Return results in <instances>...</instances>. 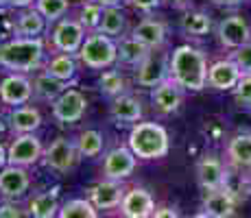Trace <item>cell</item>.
Wrapping results in <instances>:
<instances>
[{"mask_svg":"<svg viewBox=\"0 0 251 218\" xmlns=\"http://www.w3.org/2000/svg\"><path fill=\"white\" fill-rule=\"evenodd\" d=\"M88 31L76 18H64L57 22V26L52 28L50 35V46L57 52H68V55H76L83 46Z\"/></svg>","mask_w":251,"mask_h":218,"instance_id":"5","label":"cell"},{"mask_svg":"<svg viewBox=\"0 0 251 218\" xmlns=\"http://www.w3.org/2000/svg\"><path fill=\"white\" fill-rule=\"evenodd\" d=\"M216 37H219L221 46L236 50V48L251 42V26L243 16H236L234 13V16L223 18V20L216 24Z\"/></svg>","mask_w":251,"mask_h":218,"instance_id":"8","label":"cell"},{"mask_svg":"<svg viewBox=\"0 0 251 218\" xmlns=\"http://www.w3.org/2000/svg\"><path fill=\"white\" fill-rule=\"evenodd\" d=\"M168 61H171V57L162 48L151 50L147 55V59L136 68V74H133L136 83L140 87H151V90L157 87L162 81L168 79Z\"/></svg>","mask_w":251,"mask_h":218,"instance_id":"7","label":"cell"},{"mask_svg":"<svg viewBox=\"0 0 251 218\" xmlns=\"http://www.w3.org/2000/svg\"><path fill=\"white\" fill-rule=\"evenodd\" d=\"M136 170V155L131 153L129 146H120L114 148L105 155L103 159V174L105 179H116V181H123L129 174Z\"/></svg>","mask_w":251,"mask_h":218,"instance_id":"13","label":"cell"},{"mask_svg":"<svg viewBox=\"0 0 251 218\" xmlns=\"http://www.w3.org/2000/svg\"><path fill=\"white\" fill-rule=\"evenodd\" d=\"M0 218H22V210L13 203H4L0 205Z\"/></svg>","mask_w":251,"mask_h":218,"instance_id":"39","label":"cell"},{"mask_svg":"<svg viewBox=\"0 0 251 218\" xmlns=\"http://www.w3.org/2000/svg\"><path fill=\"white\" fill-rule=\"evenodd\" d=\"M44 42L42 37H13L0 44V68L11 72H33L44 68Z\"/></svg>","mask_w":251,"mask_h":218,"instance_id":"2","label":"cell"},{"mask_svg":"<svg viewBox=\"0 0 251 218\" xmlns=\"http://www.w3.org/2000/svg\"><path fill=\"white\" fill-rule=\"evenodd\" d=\"M7 166V151H4V146L0 144V170Z\"/></svg>","mask_w":251,"mask_h":218,"instance_id":"45","label":"cell"},{"mask_svg":"<svg viewBox=\"0 0 251 218\" xmlns=\"http://www.w3.org/2000/svg\"><path fill=\"white\" fill-rule=\"evenodd\" d=\"M85 109H88V98L79 90H66L52 103V118L61 124H72L83 118Z\"/></svg>","mask_w":251,"mask_h":218,"instance_id":"9","label":"cell"},{"mask_svg":"<svg viewBox=\"0 0 251 218\" xmlns=\"http://www.w3.org/2000/svg\"><path fill=\"white\" fill-rule=\"evenodd\" d=\"M181 31L186 35H207L212 31V18L203 11H186L181 18Z\"/></svg>","mask_w":251,"mask_h":218,"instance_id":"30","label":"cell"},{"mask_svg":"<svg viewBox=\"0 0 251 218\" xmlns=\"http://www.w3.org/2000/svg\"><path fill=\"white\" fill-rule=\"evenodd\" d=\"M120 212L125 218H151V214L155 212V201L144 188H131L125 192Z\"/></svg>","mask_w":251,"mask_h":218,"instance_id":"16","label":"cell"},{"mask_svg":"<svg viewBox=\"0 0 251 218\" xmlns=\"http://www.w3.org/2000/svg\"><path fill=\"white\" fill-rule=\"evenodd\" d=\"M164 2H168L171 7H175V9H186L190 0H164Z\"/></svg>","mask_w":251,"mask_h":218,"instance_id":"43","label":"cell"},{"mask_svg":"<svg viewBox=\"0 0 251 218\" xmlns=\"http://www.w3.org/2000/svg\"><path fill=\"white\" fill-rule=\"evenodd\" d=\"M129 4H131L133 9H138V11H144V13H149V11H153V9H157L160 4L164 2V0H127Z\"/></svg>","mask_w":251,"mask_h":218,"instance_id":"38","label":"cell"},{"mask_svg":"<svg viewBox=\"0 0 251 218\" xmlns=\"http://www.w3.org/2000/svg\"><path fill=\"white\" fill-rule=\"evenodd\" d=\"M103 13H105V7H100V4L94 2V0H85L79 9V18H76V20L83 24L85 31L92 33V31H99L100 20H103Z\"/></svg>","mask_w":251,"mask_h":218,"instance_id":"34","label":"cell"},{"mask_svg":"<svg viewBox=\"0 0 251 218\" xmlns=\"http://www.w3.org/2000/svg\"><path fill=\"white\" fill-rule=\"evenodd\" d=\"M234 98L243 107H251V74H243L238 81V85L234 87Z\"/></svg>","mask_w":251,"mask_h":218,"instance_id":"36","label":"cell"},{"mask_svg":"<svg viewBox=\"0 0 251 218\" xmlns=\"http://www.w3.org/2000/svg\"><path fill=\"white\" fill-rule=\"evenodd\" d=\"M151 103L160 114H175L183 103V87L168 76L151 92Z\"/></svg>","mask_w":251,"mask_h":218,"instance_id":"15","label":"cell"},{"mask_svg":"<svg viewBox=\"0 0 251 218\" xmlns=\"http://www.w3.org/2000/svg\"><path fill=\"white\" fill-rule=\"evenodd\" d=\"M125 26H127V18L118 7H105L103 20H100L99 33H105L109 37H123Z\"/></svg>","mask_w":251,"mask_h":218,"instance_id":"31","label":"cell"},{"mask_svg":"<svg viewBox=\"0 0 251 218\" xmlns=\"http://www.w3.org/2000/svg\"><path fill=\"white\" fill-rule=\"evenodd\" d=\"M125 188L120 181L116 179H105V181L96 183L92 188V203H94L99 210H114L123 203L125 198Z\"/></svg>","mask_w":251,"mask_h":218,"instance_id":"19","label":"cell"},{"mask_svg":"<svg viewBox=\"0 0 251 218\" xmlns=\"http://www.w3.org/2000/svg\"><path fill=\"white\" fill-rule=\"evenodd\" d=\"M240 76V68L234 64V59H219L207 68V87L216 92H229L238 85Z\"/></svg>","mask_w":251,"mask_h":218,"instance_id":"12","label":"cell"},{"mask_svg":"<svg viewBox=\"0 0 251 218\" xmlns=\"http://www.w3.org/2000/svg\"><path fill=\"white\" fill-rule=\"evenodd\" d=\"M151 218H181L179 214H177L173 207H160V210H155L151 214Z\"/></svg>","mask_w":251,"mask_h":218,"instance_id":"41","label":"cell"},{"mask_svg":"<svg viewBox=\"0 0 251 218\" xmlns=\"http://www.w3.org/2000/svg\"><path fill=\"white\" fill-rule=\"evenodd\" d=\"M35 0H0V7H18V9H26L33 7Z\"/></svg>","mask_w":251,"mask_h":218,"instance_id":"40","label":"cell"},{"mask_svg":"<svg viewBox=\"0 0 251 218\" xmlns=\"http://www.w3.org/2000/svg\"><path fill=\"white\" fill-rule=\"evenodd\" d=\"M9 127L16 135L33 133L42 127V114L33 105H20L9 111Z\"/></svg>","mask_w":251,"mask_h":218,"instance_id":"22","label":"cell"},{"mask_svg":"<svg viewBox=\"0 0 251 218\" xmlns=\"http://www.w3.org/2000/svg\"><path fill=\"white\" fill-rule=\"evenodd\" d=\"M76 59L90 70L112 68L114 64H118V44L114 42V37L105 35V33L92 31L85 37L81 50L76 52Z\"/></svg>","mask_w":251,"mask_h":218,"instance_id":"4","label":"cell"},{"mask_svg":"<svg viewBox=\"0 0 251 218\" xmlns=\"http://www.w3.org/2000/svg\"><path fill=\"white\" fill-rule=\"evenodd\" d=\"M94 2H99L100 7H118L123 0H94Z\"/></svg>","mask_w":251,"mask_h":218,"instance_id":"44","label":"cell"},{"mask_svg":"<svg viewBox=\"0 0 251 218\" xmlns=\"http://www.w3.org/2000/svg\"><path fill=\"white\" fill-rule=\"evenodd\" d=\"M131 35L138 42H142L149 50H157L166 42V24L162 20H155V18H144L133 26Z\"/></svg>","mask_w":251,"mask_h":218,"instance_id":"18","label":"cell"},{"mask_svg":"<svg viewBox=\"0 0 251 218\" xmlns=\"http://www.w3.org/2000/svg\"><path fill=\"white\" fill-rule=\"evenodd\" d=\"M109 111H112V118L116 122H140L142 120V103L140 98L131 94H120L112 98V105H109Z\"/></svg>","mask_w":251,"mask_h":218,"instance_id":"24","label":"cell"},{"mask_svg":"<svg viewBox=\"0 0 251 218\" xmlns=\"http://www.w3.org/2000/svg\"><path fill=\"white\" fill-rule=\"evenodd\" d=\"M28 214L33 218H52L59 214V203L55 192H40L28 201Z\"/></svg>","mask_w":251,"mask_h":218,"instance_id":"28","label":"cell"},{"mask_svg":"<svg viewBox=\"0 0 251 218\" xmlns=\"http://www.w3.org/2000/svg\"><path fill=\"white\" fill-rule=\"evenodd\" d=\"M190 218H212V216L205 214V212H199V214H195V216H190Z\"/></svg>","mask_w":251,"mask_h":218,"instance_id":"46","label":"cell"},{"mask_svg":"<svg viewBox=\"0 0 251 218\" xmlns=\"http://www.w3.org/2000/svg\"><path fill=\"white\" fill-rule=\"evenodd\" d=\"M81 2H85V0H81Z\"/></svg>","mask_w":251,"mask_h":218,"instance_id":"47","label":"cell"},{"mask_svg":"<svg viewBox=\"0 0 251 218\" xmlns=\"http://www.w3.org/2000/svg\"><path fill=\"white\" fill-rule=\"evenodd\" d=\"M127 146L138 159H162L171 151V140L162 124L157 122H136L129 131Z\"/></svg>","mask_w":251,"mask_h":218,"instance_id":"3","label":"cell"},{"mask_svg":"<svg viewBox=\"0 0 251 218\" xmlns=\"http://www.w3.org/2000/svg\"><path fill=\"white\" fill-rule=\"evenodd\" d=\"M214 4H219V7H238L243 0H212Z\"/></svg>","mask_w":251,"mask_h":218,"instance_id":"42","label":"cell"},{"mask_svg":"<svg viewBox=\"0 0 251 218\" xmlns=\"http://www.w3.org/2000/svg\"><path fill=\"white\" fill-rule=\"evenodd\" d=\"M33 98V83L22 72H11L0 81V100L9 107H20Z\"/></svg>","mask_w":251,"mask_h":218,"instance_id":"10","label":"cell"},{"mask_svg":"<svg viewBox=\"0 0 251 218\" xmlns=\"http://www.w3.org/2000/svg\"><path fill=\"white\" fill-rule=\"evenodd\" d=\"M40 157H44V146H42V140L33 133L16 135L7 148V164L11 166H33L40 162Z\"/></svg>","mask_w":251,"mask_h":218,"instance_id":"6","label":"cell"},{"mask_svg":"<svg viewBox=\"0 0 251 218\" xmlns=\"http://www.w3.org/2000/svg\"><path fill=\"white\" fill-rule=\"evenodd\" d=\"M225 153L234 168H251V133H236L227 142Z\"/></svg>","mask_w":251,"mask_h":218,"instance_id":"26","label":"cell"},{"mask_svg":"<svg viewBox=\"0 0 251 218\" xmlns=\"http://www.w3.org/2000/svg\"><path fill=\"white\" fill-rule=\"evenodd\" d=\"M76 144V151H79V155H83V157H99L100 153H103V133L96 129H85L81 131L79 135H76L75 140Z\"/></svg>","mask_w":251,"mask_h":218,"instance_id":"29","label":"cell"},{"mask_svg":"<svg viewBox=\"0 0 251 218\" xmlns=\"http://www.w3.org/2000/svg\"><path fill=\"white\" fill-rule=\"evenodd\" d=\"M116 44H118V66L133 68V70H136V68L147 59L149 52H151L142 42H138L133 35L118 37V42Z\"/></svg>","mask_w":251,"mask_h":218,"instance_id":"23","label":"cell"},{"mask_svg":"<svg viewBox=\"0 0 251 218\" xmlns=\"http://www.w3.org/2000/svg\"><path fill=\"white\" fill-rule=\"evenodd\" d=\"M46 18L35 7H26L18 13L13 22V35L16 37H42L46 31Z\"/></svg>","mask_w":251,"mask_h":218,"instance_id":"21","label":"cell"},{"mask_svg":"<svg viewBox=\"0 0 251 218\" xmlns=\"http://www.w3.org/2000/svg\"><path fill=\"white\" fill-rule=\"evenodd\" d=\"M79 159V151L76 144L66 138H57L50 142V146L44 151V162L48 168L57 172H68Z\"/></svg>","mask_w":251,"mask_h":218,"instance_id":"11","label":"cell"},{"mask_svg":"<svg viewBox=\"0 0 251 218\" xmlns=\"http://www.w3.org/2000/svg\"><path fill=\"white\" fill-rule=\"evenodd\" d=\"M31 186V177H28L26 168L22 166H7L0 170V194L7 198H20Z\"/></svg>","mask_w":251,"mask_h":218,"instance_id":"17","label":"cell"},{"mask_svg":"<svg viewBox=\"0 0 251 218\" xmlns=\"http://www.w3.org/2000/svg\"><path fill=\"white\" fill-rule=\"evenodd\" d=\"M203 212L212 218H231L236 212L234 194L227 188H219V190H207L203 196Z\"/></svg>","mask_w":251,"mask_h":218,"instance_id":"20","label":"cell"},{"mask_svg":"<svg viewBox=\"0 0 251 218\" xmlns=\"http://www.w3.org/2000/svg\"><path fill=\"white\" fill-rule=\"evenodd\" d=\"M0 105H2V100H0Z\"/></svg>","mask_w":251,"mask_h":218,"instance_id":"48","label":"cell"},{"mask_svg":"<svg viewBox=\"0 0 251 218\" xmlns=\"http://www.w3.org/2000/svg\"><path fill=\"white\" fill-rule=\"evenodd\" d=\"M42 70H46L50 76L59 79L61 83H72L76 76V55H68V52H52L50 59L44 64Z\"/></svg>","mask_w":251,"mask_h":218,"instance_id":"25","label":"cell"},{"mask_svg":"<svg viewBox=\"0 0 251 218\" xmlns=\"http://www.w3.org/2000/svg\"><path fill=\"white\" fill-rule=\"evenodd\" d=\"M99 87L105 96L116 98V96L125 94V90H127V79H125V74L120 70H105L103 74L99 76Z\"/></svg>","mask_w":251,"mask_h":218,"instance_id":"32","label":"cell"},{"mask_svg":"<svg viewBox=\"0 0 251 218\" xmlns=\"http://www.w3.org/2000/svg\"><path fill=\"white\" fill-rule=\"evenodd\" d=\"M31 83H33V96H35L37 100H46V103H55L66 92V87H68L66 83H61L59 79L50 76L46 70H42Z\"/></svg>","mask_w":251,"mask_h":218,"instance_id":"27","label":"cell"},{"mask_svg":"<svg viewBox=\"0 0 251 218\" xmlns=\"http://www.w3.org/2000/svg\"><path fill=\"white\" fill-rule=\"evenodd\" d=\"M57 218H99V212L88 198H72L64 207H59Z\"/></svg>","mask_w":251,"mask_h":218,"instance_id":"33","label":"cell"},{"mask_svg":"<svg viewBox=\"0 0 251 218\" xmlns=\"http://www.w3.org/2000/svg\"><path fill=\"white\" fill-rule=\"evenodd\" d=\"M168 76L188 92H201L207 85V57L203 50L181 44L171 52Z\"/></svg>","mask_w":251,"mask_h":218,"instance_id":"1","label":"cell"},{"mask_svg":"<svg viewBox=\"0 0 251 218\" xmlns=\"http://www.w3.org/2000/svg\"><path fill=\"white\" fill-rule=\"evenodd\" d=\"M35 9L48 22H59L68 11V0H35Z\"/></svg>","mask_w":251,"mask_h":218,"instance_id":"35","label":"cell"},{"mask_svg":"<svg viewBox=\"0 0 251 218\" xmlns=\"http://www.w3.org/2000/svg\"><path fill=\"white\" fill-rule=\"evenodd\" d=\"M231 59H234V64L240 68L243 74H251V42L245 44V46H240V48H236V50L231 52Z\"/></svg>","mask_w":251,"mask_h":218,"instance_id":"37","label":"cell"},{"mask_svg":"<svg viewBox=\"0 0 251 218\" xmlns=\"http://www.w3.org/2000/svg\"><path fill=\"white\" fill-rule=\"evenodd\" d=\"M123 218H125V216H123Z\"/></svg>","mask_w":251,"mask_h":218,"instance_id":"49","label":"cell"},{"mask_svg":"<svg viewBox=\"0 0 251 218\" xmlns=\"http://www.w3.org/2000/svg\"><path fill=\"white\" fill-rule=\"evenodd\" d=\"M197 179H199V186L203 190H219L225 188L227 183V170H225L223 162H221L216 155H203L197 164Z\"/></svg>","mask_w":251,"mask_h":218,"instance_id":"14","label":"cell"}]
</instances>
